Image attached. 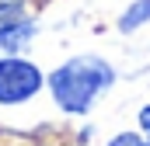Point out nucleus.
I'll list each match as a JSON object with an SVG mask.
<instances>
[{"label":"nucleus","mask_w":150,"mask_h":146,"mask_svg":"<svg viewBox=\"0 0 150 146\" xmlns=\"http://www.w3.org/2000/svg\"><path fill=\"white\" fill-rule=\"evenodd\" d=\"M108 146H147V136L143 132H133V129H126V132H115Z\"/></svg>","instance_id":"5"},{"label":"nucleus","mask_w":150,"mask_h":146,"mask_svg":"<svg viewBox=\"0 0 150 146\" xmlns=\"http://www.w3.org/2000/svg\"><path fill=\"white\" fill-rule=\"evenodd\" d=\"M35 32H38V25H35V18H28V11L0 21V56H21L32 45Z\"/></svg>","instance_id":"3"},{"label":"nucleus","mask_w":150,"mask_h":146,"mask_svg":"<svg viewBox=\"0 0 150 146\" xmlns=\"http://www.w3.org/2000/svg\"><path fill=\"white\" fill-rule=\"evenodd\" d=\"M147 143H150V132H147Z\"/></svg>","instance_id":"8"},{"label":"nucleus","mask_w":150,"mask_h":146,"mask_svg":"<svg viewBox=\"0 0 150 146\" xmlns=\"http://www.w3.org/2000/svg\"><path fill=\"white\" fill-rule=\"evenodd\" d=\"M112 84H115V66L101 56H91V52L70 56L52 73H45L49 98L56 101V108L63 115H74V118H84Z\"/></svg>","instance_id":"1"},{"label":"nucleus","mask_w":150,"mask_h":146,"mask_svg":"<svg viewBox=\"0 0 150 146\" xmlns=\"http://www.w3.org/2000/svg\"><path fill=\"white\" fill-rule=\"evenodd\" d=\"M45 87V73L28 56H0V105L18 108L28 105Z\"/></svg>","instance_id":"2"},{"label":"nucleus","mask_w":150,"mask_h":146,"mask_svg":"<svg viewBox=\"0 0 150 146\" xmlns=\"http://www.w3.org/2000/svg\"><path fill=\"white\" fill-rule=\"evenodd\" d=\"M25 14V0H0V21Z\"/></svg>","instance_id":"6"},{"label":"nucleus","mask_w":150,"mask_h":146,"mask_svg":"<svg viewBox=\"0 0 150 146\" xmlns=\"http://www.w3.org/2000/svg\"><path fill=\"white\" fill-rule=\"evenodd\" d=\"M147 146H150V143H147Z\"/></svg>","instance_id":"9"},{"label":"nucleus","mask_w":150,"mask_h":146,"mask_svg":"<svg viewBox=\"0 0 150 146\" xmlns=\"http://www.w3.org/2000/svg\"><path fill=\"white\" fill-rule=\"evenodd\" d=\"M119 32L122 35H133L136 28H143V25H150V0H133L122 14H119Z\"/></svg>","instance_id":"4"},{"label":"nucleus","mask_w":150,"mask_h":146,"mask_svg":"<svg viewBox=\"0 0 150 146\" xmlns=\"http://www.w3.org/2000/svg\"><path fill=\"white\" fill-rule=\"evenodd\" d=\"M136 122H140V132L147 136V132H150V105H143V108L136 111Z\"/></svg>","instance_id":"7"}]
</instances>
